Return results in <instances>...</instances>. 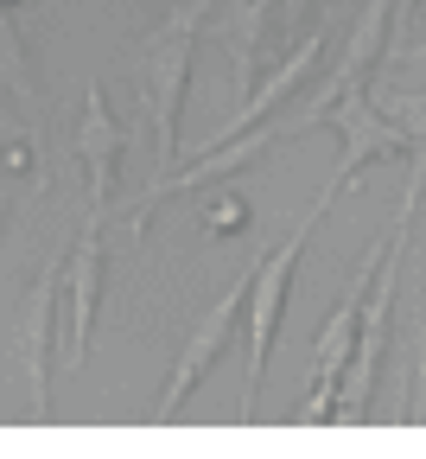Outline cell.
Here are the masks:
<instances>
[{
	"label": "cell",
	"mask_w": 426,
	"mask_h": 459,
	"mask_svg": "<svg viewBox=\"0 0 426 459\" xmlns=\"http://www.w3.org/2000/svg\"><path fill=\"white\" fill-rule=\"evenodd\" d=\"M204 20H210V0H185V7H172L141 45V90H147V115H153L159 172L178 166V115H185V83H192V57H198V26Z\"/></svg>",
	"instance_id": "6da1fadb"
},
{
	"label": "cell",
	"mask_w": 426,
	"mask_h": 459,
	"mask_svg": "<svg viewBox=\"0 0 426 459\" xmlns=\"http://www.w3.org/2000/svg\"><path fill=\"white\" fill-rule=\"evenodd\" d=\"M407 421H426V294L413 307V325H407Z\"/></svg>",
	"instance_id": "8fae6325"
},
{
	"label": "cell",
	"mask_w": 426,
	"mask_h": 459,
	"mask_svg": "<svg viewBox=\"0 0 426 459\" xmlns=\"http://www.w3.org/2000/svg\"><path fill=\"white\" fill-rule=\"evenodd\" d=\"M57 313H64V255H51L26 294V319H20V351H26V377H32V409L51 415V370H57Z\"/></svg>",
	"instance_id": "8992f818"
},
{
	"label": "cell",
	"mask_w": 426,
	"mask_h": 459,
	"mask_svg": "<svg viewBox=\"0 0 426 459\" xmlns=\"http://www.w3.org/2000/svg\"><path fill=\"white\" fill-rule=\"evenodd\" d=\"M7 13H13V7H0V77H7V83L20 90V102L32 108V102H38V83H32V71H26V51H20V32H13Z\"/></svg>",
	"instance_id": "7c38bea8"
},
{
	"label": "cell",
	"mask_w": 426,
	"mask_h": 459,
	"mask_svg": "<svg viewBox=\"0 0 426 459\" xmlns=\"http://www.w3.org/2000/svg\"><path fill=\"white\" fill-rule=\"evenodd\" d=\"M96 300H102V223L89 217L77 237H71V255H64V358H57V364L77 370L89 358Z\"/></svg>",
	"instance_id": "52a82bcc"
},
{
	"label": "cell",
	"mask_w": 426,
	"mask_h": 459,
	"mask_svg": "<svg viewBox=\"0 0 426 459\" xmlns=\"http://www.w3.org/2000/svg\"><path fill=\"white\" fill-rule=\"evenodd\" d=\"M401 65H413V71H426V45H407V51H401Z\"/></svg>",
	"instance_id": "9a60e30c"
},
{
	"label": "cell",
	"mask_w": 426,
	"mask_h": 459,
	"mask_svg": "<svg viewBox=\"0 0 426 459\" xmlns=\"http://www.w3.org/2000/svg\"><path fill=\"white\" fill-rule=\"evenodd\" d=\"M121 147H128V134H121L115 108H108V96H102V83H89V96H83V122H77V153H83V186H89V217H96V223H102L108 204H115Z\"/></svg>",
	"instance_id": "ba28073f"
},
{
	"label": "cell",
	"mask_w": 426,
	"mask_h": 459,
	"mask_svg": "<svg viewBox=\"0 0 426 459\" xmlns=\"http://www.w3.org/2000/svg\"><path fill=\"white\" fill-rule=\"evenodd\" d=\"M382 262V243H370V255H362V268L350 274L344 300L331 307V319L319 325V344H312V395L306 409H299V421H337V383H344V364H350V338H356V307L362 294H370V274Z\"/></svg>",
	"instance_id": "3957f363"
},
{
	"label": "cell",
	"mask_w": 426,
	"mask_h": 459,
	"mask_svg": "<svg viewBox=\"0 0 426 459\" xmlns=\"http://www.w3.org/2000/svg\"><path fill=\"white\" fill-rule=\"evenodd\" d=\"M331 198H337V192L325 186V192H319V204L306 211V223H299L280 249H268V255L249 268V300H242V313H249V383H242V415H255V409H261L268 358H274V332H280V319H286V294H293V268H299V255H306L312 230L325 223Z\"/></svg>",
	"instance_id": "7a4b0ae2"
},
{
	"label": "cell",
	"mask_w": 426,
	"mask_h": 459,
	"mask_svg": "<svg viewBox=\"0 0 426 459\" xmlns=\"http://www.w3.org/2000/svg\"><path fill=\"white\" fill-rule=\"evenodd\" d=\"M274 7H280V26H286V39H293V26H312L319 0H274Z\"/></svg>",
	"instance_id": "4fadbf2b"
},
{
	"label": "cell",
	"mask_w": 426,
	"mask_h": 459,
	"mask_svg": "<svg viewBox=\"0 0 426 459\" xmlns=\"http://www.w3.org/2000/svg\"><path fill=\"white\" fill-rule=\"evenodd\" d=\"M7 211H13V192H0V230H7Z\"/></svg>",
	"instance_id": "2e32d148"
},
{
	"label": "cell",
	"mask_w": 426,
	"mask_h": 459,
	"mask_svg": "<svg viewBox=\"0 0 426 459\" xmlns=\"http://www.w3.org/2000/svg\"><path fill=\"white\" fill-rule=\"evenodd\" d=\"M319 57H325V26H312V32L299 39V45H293V51L280 57L274 71H268V77H255V90L235 102V115H229V122H223V128L210 134V147H217V141H235V134L249 128V122H268V115H274V102H280V96H286L293 83H306V77L319 71Z\"/></svg>",
	"instance_id": "9c48e42d"
},
{
	"label": "cell",
	"mask_w": 426,
	"mask_h": 459,
	"mask_svg": "<svg viewBox=\"0 0 426 459\" xmlns=\"http://www.w3.org/2000/svg\"><path fill=\"white\" fill-rule=\"evenodd\" d=\"M0 134H13V115H0Z\"/></svg>",
	"instance_id": "e0dca14e"
},
{
	"label": "cell",
	"mask_w": 426,
	"mask_h": 459,
	"mask_svg": "<svg viewBox=\"0 0 426 459\" xmlns=\"http://www.w3.org/2000/svg\"><path fill=\"white\" fill-rule=\"evenodd\" d=\"M242 223V198H223L217 211H210V230H235Z\"/></svg>",
	"instance_id": "5bb4252c"
},
{
	"label": "cell",
	"mask_w": 426,
	"mask_h": 459,
	"mask_svg": "<svg viewBox=\"0 0 426 459\" xmlns=\"http://www.w3.org/2000/svg\"><path fill=\"white\" fill-rule=\"evenodd\" d=\"M268 7H274V0H235V13H229V77H235V102L249 96V90H255V77H261Z\"/></svg>",
	"instance_id": "30bf717a"
},
{
	"label": "cell",
	"mask_w": 426,
	"mask_h": 459,
	"mask_svg": "<svg viewBox=\"0 0 426 459\" xmlns=\"http://www.w3.org/2000/svg\"><path fill=\"white\" fill-rule=\"evenodd\" d=\"M242 300H249V274L242 281H229L223 294H217V307L192 325V338H185V351H178V364H172V377H166V395H159V415H185V402H192V389L210 377V364L223 358V344L235 338V325H242Z\"/></svg>",
	"instance_id": "5b68a950"
},
{
	"label": "cell",
	"mask_w": 426,
	"mask_h": 459,
	"mask_svg": "<svg viewBox=\"0 0 426 459\" xmlns=\"http://www.w3.org/2000/svg\"><path fill=\"white\" fill-rule=\"evenodd\" d=\"M325 122L344 134V153H337V172H331V192H344L362 166H376V160H401L413 141H407V128L395 122V115L382 108V102H370V90H350V96H337L331 108H325Z\"/></svg>",
	"instance_id": "277c9868"
}]
</instances>
